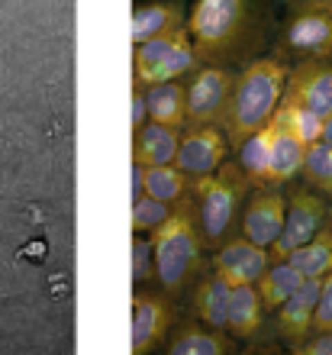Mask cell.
<instances>
[{"label": "cell", "instance_id": "1", "mask_svg": "<svg viewBox=\"0 0 332 355\" xmlns=\"http://www.w3.org/2000/svg\"><path fill=\"white\" fill-rule=\"evenodd\" d=\"M187 29L200 65L242 68L265 55L277 29L271 0H194Z\"/></svg>", "mask_w": 332, "mask_h": 355}, {"label": "cell", "instance_id": "2", "mask_svg": "<svg viewBox=\"0 0 332 355\" xmlns=\"http://www.w3.org/2000/svg\"><path fill=\"white\" fill-rule=\"evenodd\" d=\"M287 75H290V62L274 55V52L252 58L239 68L229 110H226V120H222V130L229 136L232 149H239L242 139H249L255 130L271 123V116L284 101Z\"/></svg>", "mask_w": 332, "mask_h": 355}, {"label": "cell", "instance_id": "3", "mask_svg": "<svg viewBox=\"0 0 332 355\" xmlns=\"http://www.w3.org/2000/svg\"><path fill=\"white\" fill-rule=\"evenodd\" d=\"M148 239L155 252V284L181 297L207 271V239L197 223L194 197L177 204L165 223L148 233Z\"/></svg>", "mask_w": 332, "mask_h": 355}, {"label": "cell", "instance_id": "4", "mask_svg": "<svg viewBox=\"0 0 332 355\" xmlns=\"http://www.w3.org/2000/svg\"><path fill=\"white\" fill-rule=\"evenodd\" d=\"M249 194L252 181L245 178L239 162L232 159L222 162L213 175L194 178V214L210 252L226 243L229 236H236Z\"/></svg>", "mask_w": 332, "mask_h": 355}, {"label": "cell", "instance_id": "5", "mask_svg": "<svg viewBox=\"0 0 332 355\" xmlns=\"http://www.w3.org/2000/svg\"><path fill=\"white\" fill-rule=\"evenodd\" d=\"M200 68L191 29H177L132 46V87H155L161 81H181Z\"/></svg>", "mask_w": 332, "mask_h": 355}, {"label": "cell", "instance_id": "6", "mask_svg": "<svg viewBox=\"0 0 332 355\" xmlns=\"http://www.w3.org/2000/svg\"><path fill=\"white\" fill-rule=\"evenodd\" d=\"M271 52L287 58V62L329 58L332 55V3L287 10V17L274 29Z\"/></svg>", "mask_w": 332, "mask_h": 355}, {"label": "cell", "instance_id": "7", "mask_svg": "<svg viewBox=\"0 0 332 355\" xmlns=\"http://www.w3.org/2000/svg\"><path fill=\"white\" fill-rule=\"evenodd\" d=\"M177 323L175 294L158 284H136L132 291V320H130V352L148 355L168 343Z\"/></svg>", "mask_w": 332, "mask_h": 355}, {"label": "cell", "instance_id": "8", "mask_svg": "<svg viewBox=\"0 0 332 355\" xmlns=\"http://www.w3.org/2000/svg\"><path fill=\"white\" fill-rule=\"evenodd\" d=\"M326 223H332V200L320 194L310 184H290L287 187V220L284 230L271 245V259H287L297 245L310 243Z\"/></svg>", "mask_w": 332, "mask_h": 355}, {"label": "cell", "instance_id": "9", "mask_svg": "<svg viewBox=\"0 0 332 355\" xmlns=\"http://www.w3.org/2000/svg\"><path fill=\"white\" fill-rule=\"evenodd\" d=\"M239 68L232 65H200L194 75L187 78V126H203L216 123L222 126L226 110L232 101Z\"/></svg>", "mask_w": 332, "mask_h": 355}, {"label": "cell", "instance_id": "10", "mask_svg": "<svg viewBox=\"0 0 332 355\" xmlns=\"http://www.w3.org/2000/svg\"><path fill=\"white\" fill-rule=\"evenodd\" d=\"M232 142L222 126L216 123H203V126H184L181 132V146H177L175 165L187 171L191 178L213 175L222 162L229 159Z\"/></svg>", "mask_w": 332, "mask_h": 355}, {"label": "cell", "instance_id": "11", "mask_svg": "<svg viewBox=\"0 0 332 355\" xmlns=\"http://www.w3.org/2000/svg\"><path fill=\"white\" fill-rule=\"evenodd\" d=\"M284 220H287V191H281L274 184L252 187L239 220V233L245 239H252V243L271 249L277 243L281 230H284Z\"/></svg>", "mask_w": 332, "mask_h": 355}, {"label": "cell", "instance_id": "12", "mask_svg": "<svg viewBox=\"0 0 332 355\" xmlns=\"http://www.w3.org/2000/svg\"><path fill=\"white\" fill-rule=\"evenodd\" d=\"M271 262H274L271 249L252 243L242 233L229 236L222 245L213 249V271H220L232 288H239V284H259Z\"/></svg>", "mask_w": 332, "mask_h": 355}, {"label": "cell", "instance_id": "13", "mask_svg": "<svg viewBox=\"0 0 332 355\" xmlns=\"http://www.w3.org/2000/svg\"><path fill=\"white\" fill-rule=\"evenodd\" d=\"M284 101H294L300 107H310L313 113L326 116L332 110V55L290 62Z\"/></svg>", "mask_w": 332, "mask_h": 355}, {"label": "cell", "instance_id": "14", "mask_svg": "<svg viewBox=\"0 0 332 355\" xmlns=\"http://www.w3.org/2000/svg\"><path fill=\"white\" fill-rule=\"evenodd\" d=\"M320 288H323V278H306L304 284L274 310V333L287 349H294L297 343H304V339L313 333Z\"/></svg>", "mask_w": 332, "mask_h": 355}, {"label": "cell", "instance_id": "15", "mask_svg": "<svg viewBox=\"0 0 332 355\" xmlns=\"http://www.w3.org/2000/svg\"><path fill=\"white\" fill-rule=\"evenodd\" d=\"M236 343L239 339L232 336L229 329H216L203 320L191 317V320H181L175 323L168 343L161 346V352L168 355H232L236 352Z\"/></svg>", "mask_w": 332, "mask_h": 355}, {"label": "cell", "instance_id": "16", "mask_svg": "<svg viewBox=\"0 0 332 355\" xmlns=\"http://www.w3.org/2000/svg\"><path fill=\"white\" fill-rule=\"evenodd\" d=\"M187 17L191 7L184 0H139L132 7V46L184 29Z\"/></svg>", "mask_w": 332, "mask_h": 355}, {"label": "cell", "instance_id": "17", "mask_svg": "<svg viewBox=\"0 0 332 355\" xmlns=\"http://www.w3.org/2000/svg\"><path fill=\"white\" fill-rule=\"evenodd\" d=\"M229 304H232V284L220 271H203L197 284L191 288V313L216 329L229 327Z\"/></svg>", "mask_w": 332, "mask_h": 355}, {"label": "cell", "instance_id": "18", "mask_svg": "<svg viewBox=\"0 0 332 355\" xmlns=\"http://www.w3.org/2000/svg\"><path fill=\"white\" fill-rule=\"evenodd\" d=\"M236 339L242 343H259L265 339L268 329V307L261 300L255 284H239L232 288V304H229V327H226Z\"/></svg>", "mask_w": 332, "mask_h": 355}, {"label": "cell", "instance_id": "19", "mask_svg": "<svg viewBox=\"0 0 332 355\" xmlns=\"http://www.w3.org/2000/svg\"><path fill=\"white\" fill-rule=\"evenodd\" d=\"M271 130H274V136H271V171H268V184L284 187L300 175L310 146L297 132L287 130L277 116H271Z\"/></svg>", "mask_w": 332, "mask_h": 355}, {"label": "cell", "instance_id": "20", "mask_svg": "<svg viewBox=\"0 0 332 355\" xmlns=\"http://www.w3.org/2000/svg\"><path fill=\"white\" fill-rule=\"evenodd\" d=\"M181 132L175 126H165V123L148 120L139 132H132V162L136 165H171L177 155V146H181Z\"/></svg>", "mask_w": 332, "mask_h": 355}, {"label": "cell", "instance_id": "21", "mask_svg": "<svg viewBox=\"0 0 332 355\" xmlns=\"http://www.w3.org/2000/svg\"><path fill=\"white\" fill-rule=\"evenodd\" d=\"M148 120L184 130L187 126V87L181 81H161V85L148 87Z\"/></svg>", "mask_w": 332, "mask_h": 355}, {"label": "cell", "instance_id": "22", "mask_svg": "<svg viewBox=\"0 0 332 355\" xmlns=\"http://www.w3.org/2000/svg\"><path fill=\"white\" fill-rule=\"evenodd\" d=\"M146 194L177 207L194 197V178L177 168L175 162L171 165H152V168H146Z\"/></svg>", "mask_w": 332, "mask_h": 355}, {"label": "cell", "instance_id": "23", "mask_svg": "<svg viewBox=\"0 0 332 355\" xmlns=\"http://www.w3.org/2000/svg\"><path fill=\"white\" fill-rule=\"evenodd\" d=\"M271 136H274V130H271V123H268V126L252 132L249 139H242L239 149H236L239 152L236 162L242 165V171H245V178L252 181V187L268 184V171H271Z\"/></svg>", "mask_w": 332, "mask_h": 355}, {"label": "cell", "instance_id": "24", "mask_svg": "<svg viewBox=\"0 0 332 355\" xmlns=\"http://www.w3.org/2000/svg\"><path fill=\"white\" fill-rule=\"evenodd\" d=\"M304 275H300V268L297 265H290L287 259H274V262L268 265V271L261 275V281L255 284L261 294V300H265L268 313H274L281 304H284L290 294H294L300 284H304Z\"/></svg>", "mask_w": 332, "mask_h": 355}, {"label": "cell", "instance_id": "25", "mask_svg": "<svg viewBox=\"0 0 332 355\" xmlns=\"http://www.w3.org/2000/svg\"><path fill=\"white\" fill-rule=\"evenodd\" d=\"M287 262L297 265L304 278H326L332 271V223H326L310 243L297 245Z\"/></svg>", "mask_w": 332, "mask_h": 355}, {"label": "cell", "instance_id": "26", "mask_svg": "<svg viewBox=\"0 0 332 355\" xmlns=\"http://www.w3.org/2000/svg\"><path fill=\"white\" fill-rule=\"evenodd\" d=\"M300 181L316 187L320 194H326L332 200V146L329 142L320 139L306 149L304 168H300Z\"/></svg>", "mask_w": 332, "mask_h": 355}, {"label": "cell", "instance_id": "27", "mask_svg": "<svg viewBox=\"0 0 332 355\" xmlns=\"http://www.w3.org/2000/svg\"><path fill=\"white\" fill-rule=\"evenodd\" d=\"M274 116L284 123L290 132H297L306 146H313V142L323 139V120L326 116L313 113L310 107H300V103H294V101H281V107H277Z\"/></svg>", "mask_w": 332, "mask_h": 355}, {"label": "cell", "instance_id": "28", "mask_svg": "<svg viewBox=\"0 0 332 355\" xmlns=\"http://www.w3.org/2000/svg\"><path fill=\"white\" fill-rule=\"evenodd\" d=\"M171 210L175 207L165 204V200H155V197L142 194L139 200H132V216H130L132 233H155L158 226L171 216Z\"/></svg>", "mask_w": 332, "mask_h": 355}, {"label": "cell", "instance_id": "29", "mask_svg": "<svg viewBox=\"0 0 332 355\" xmlns=\"http://www.w3.org/2000/svg\"><path fill=\"white\" fill-rule=\"evenodd\" d=\"M130 255H132V265H130L132 284H152L155 281V252H152L148 233H132Z\"/></svg>", "mask_w": 332, "mask_h": 355}, {"label": "cell", "instance_id": "30", "mask_svg": "<svg viewBox=\"0 0 332 355\" xmlns=\"http://www.w3.org/2000/svg\"><path fill=\"white\" fill-rule=\"evenodd\" d=\"M294 355H332V329H313L304 343H297L294 349H287Z\"/></svg>", "mask_w": 332, "mask_h": 355}, {"label": "cell", "instance_id": "31", "mask_svg": "<svg viewBox=\"0 0 332 355\" xmlns=\"http://www.w3.org/2000/svg\"><path fill=\"white\" fill-rule=\"evenodd\" d=\"M313 329H332V271L323 278V288H320V304H316Z\"/></svg>", "mask_w": 332, "mask_h": 355}, {"label": "cell", "instance_id": "32", "mask_svg": "<svg viewBox=\"0 0 332 355\" xmlns=\"http://www.w3.org/2000/svg\"><path fill=\"white\" fill-rule=\"evenodd\" d=\"M130 120H132V132H139L148 123V97L146 87H132L130 97Z\"/></svg>", "mask_w": 332, "mask_h": 355}, {"label": "cell", "instance_id": "33", "mask_svg": "<svg viewBox=\"0 0 332 355\" xmlns=\"http://www.w3.org/2000/svg\"><path fill=\"white\" fill-rule=\"evenodd\" d=\"M146 194V165H136L132 162V200Z\"/></svg>", "mask_w": 332, "mask_h": 355}, {"label": "cell", "instance_id": "34", "mask_svg": "<svg viewBox=\"0 0 332 355\" xmlns=\"http://www.w3.org/2000/svg\"><path fill=\"white\" fill-rule=\"evenodd\" d=\"M287 10H300V7H320V3H332V0H281Z\"/></svg>", "mask_w": 332, "mask_h": 355}, {"label": "cell", "instance_id": "35", "mask_svg": "<svg viewBox=\"0 0 332 355\" xmlns=\"http://www.w3.org/2000/svg\"><path fill=\"white\" fill-rule=\"evenodd\" d=\"M323 142H329L332 146V110L326 113V120H323Z\"/></svg>", "mask_w": 332, "mask_h": 355}]
</instances>
